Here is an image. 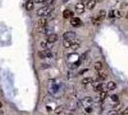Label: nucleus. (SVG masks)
I'll return each mask as SVG.
<instances>
[{"label":"nucleus","instance_id":"nucleus-21","mask_svg":"<svg viewBox=\"0 0 128 115\" xmlns=\"http://www.w3.org/2000/svg\"><path fill=\"white\" fill-rule=\"evenodd\" d=\"M94 90L96 91H103V84L101 83H98L96 84V86H94Z\"/></svg>","mask_w":128,"mask_h":115},{"label":"nucleus","instance_id":"nucleus-8","mask_svg":"<svg viewBox=\"0 0 128 115\" xmlns=\"http://www.w3.org/2000/svg\"><path fill=\"white\" fill-rule=\"evenodd\" d=\"M70 24L73 27H78L81 25V20L78 17H71L70 18Z\"/></svg>","mask_w":128,"mask_h":115},{"label":"nucleus","instance_id":"nucleus-7","mask_svg":"<svg viewBox=\"0 0 128 115\" xmlns=\"http://www.w3.org/2000/svg\"><path fill=\"white\" fill-rule=\"evenodd\" d=\"M81 102H82V104L87 108V107H90V105L92 104V99L90 97H85V98H83V99L81 100Z\"/></svg>","mask_w":128,"mask_h":115},{"label":"nucleus","instance_id":"nucleus-31","mask_svg":"<svg viewBox=\"0 0 128 115\" xmlns=\"http://www.w3.org/2000/svg\"><path fill=\"white\" fill-rule=\"evenodd\" d=\"M122 115H128V108H126V109H124V111L122 113Z\"/></svg>","mask_w":128,"mask_h":115},{"label":"nucleus","instance_id":"nucleus-13","mask_svg":"<svg viewBox=\"0 0 128 115\" xmlns=\"http://www.w3.org/2000/svg\"><path fill=\"white\" fill-rule=\"evenodd\" d=\"M106 78H107L106 73H104V72H98L97 78H96V81H97V82H98V81H103V80H105Z\"/></svg>","mask_w":128,"mask_h":115},{"label":"nucleus","instance_id":"nucleus-35","mask_svg":"<svg viewBox=\"0 0 128 115\" xmlns=\"http://www.w3.org/2000/svg\"><path fill=\"white\" fill-rule=\"evenodd\" d=\"M125 17H126V19H128V13H127V14H126V16H125Z\"/></svg>","mask_w":128,"mask_h":115},{"label":"nucleus","instance_id":"nucleus-1","mask_svg":"<svg viewBox=\"0 0 128 115\" xmlns=\"http://www.w3.org/2000/svg\"><path fill=\"white\" fill-rule=\"evenodd\" d=\"M54 11V7H42L40 10H38L37 12V15L38 16H47L49 14H51V13Z\"/></svg>","mask_w":128,"mask_h":115},{"label":"nucleus","instance_id":"nucleus-2","mask_svg":"<svg viewBox=\"0 0 128 115\" xmlns=\"http://www.w3.org/2000/svg\"><path fill=\"white\" fill-rule=\"evenodd\" d=\"M105 16H106V11H104V10H101V11H99V13L97 14V16L96 17H92V23L94 24V25H98L101 21H103V19L105 18Z\"/></svg>","mask_w":128,"mask_h":115},{"label":"nucleus","instance_id":"nucleus-3","mask_svg":"<svg viewBox=\"0 0 128 115\" xmlns=\"http://www.w3.org/2000/svg\"><path fill=\"white\" fill-rule=\"evenodd\" d=\"M38 56L40 58H50L53 57V53L50 50H42L38 52Z\"/></svg>","mask_w":128,"mask_h":115},{"label":"nucleus","instance_id":"nucleus-5","mask_svg":"<svg viewBox=\"0 0 128 115\" xmlns=\"http://www.w3.org/2000/svg\"><path fill=\"white\" fill-rule=\"evenodd\" d=\"M58 40V35L57 34H51L47 37V42L50 43V44H53L55 43Z\"/></svg>","mask_w":128,"mask_h":115},{"label":"nucleus","instance_id":"nucleus-23","mask_svg":"<svg viewBox=\"0 0 128 115\" xmlns=\"http://www.w3.org/2000/svg\"><path fill=\"white\" fill-rule=\"evenodd\" d=\"M63 44H64V47H66V48H70L72 41H70V40H64Z\"/></svg>","mask_w":128,"mask_h":115},{"label":"nucleus","instance_id":"nucleus-18","mask_svg":"<svg viewBox=\"0 0 128 115\" xmlns=\"http://www.w3.org/2000/svg\"><path fill=\"white\" fill-rule=\"evenodd\" d=\"M79 47H80V43L78 41H73L72 40V44H71V47H70L71 49L72 50H77Z\"/></svg>","mask_w":128,"mask_h":115},{"label":"nucleus","instance_id":"nucleus-37","mask_svg":"<svg viewBox=\"0 0 128 115\" xmlns=\"http://www.w3.org/2000/svg\"><path fill=\"white\" fill-rule=\"evenodd\" d=\"M99 1H102V0H96V2H99Z\"/></svg>","mask_w":128,"mask_h":115},{"label":"nucleus","instance_id":"nucleus-15","mask_svg":"<svg viewBox=\"0 0 128 115\" xmlns=\"http://www.w3.org/2000/svg\"><path fill=\"white\" fill-rule=\"evenodd\" d=\"M64 106H59V107H57V108L55 109L54 112H55V114H61V113L64 111Z\"/></svg>","mask_w":128,"mask_h":115},{"label":"nucleus","instance_id":"nucleus-24","mask_svg":"<svg viewBox=\"0 0 128 115\" xmlns=\"http://www.w3.org/2000/svg\"><path fill=\"white\" fill-rule=\"evenodd\" d=\"M92 83V78H85L82 80V83L83 84H88V83Z\"/></svg>","mask_w":128,"mask_h":115},{"label":"nucleus","instance_id":"nucleus-28","mask_svg":"<svg viewBox=\"0 0 128 115\" xmlns=\"http://www.w3.org/2000/svg\"><path fill=\"white\" fill-rule=\"evenodd\" d=\"M49 67H50V64H47V63L42 64V69H46V68H49Z\"/></svg>","mask_w":128,"mask_h":115},{"label":"nucleus","instance_id":"nucleus-11","mask_svg":"<svg viewBox=\"0 0 128 115\" xmlns=\"http://www.w3.org/2000/svg\"><path fill=\"white\" fill-rule=\"evenodd\" d=\"M63 16L66 19L71 18V17H73V12H71L70 10H64L63 13Z\"/></svg>","mask_w":128,"mask_h":115},{"label":"nucleus","instance_id":"nucleus-16","mask_svg":"<svg viewBox=\"0 0 128 115\" xmlns=\"http://www.w3.org/2000/svg\"><path fill=\"white\" fill-rule=\"evenodd\" d=\"M54 2H55V0H45L42 4L44 5V7H52Z\"/></svg>","mask_w":128,"mask_h":115},{"label":"nucleus","instance_id":"nucleus-4","mask_svg":"<svg viewBox=\"0 0 128 115\" xmlns=\"http://www.w3.org/2000/svg\"><path fill=\"white\" fill-rule=\"evenodd\" d=\"M75 38H76V34L74 32H72V31H68V32H66L64 34V40H70V41H72Z\"/></svg>","mask_w":128,"mask_h":115},{"label":"nucleus","instance_id":"nucleus-33","mask_svg":"<svg viewBox=\"0 0 128 115\" xmlns=\"http://www.w3.org/2000/svg\"><path fill=\"white\" fill-rule=\"evenodd\" d=\"M0 115H4V113H3V111H2V110H0Z\"/></svg>","mask_w":128,"mask_h":115},{"label":"nucleus","instance_id":"nucleus-32","mask_svg":"<svg viewBox=\"0 0 128 115\" xmlns=\"http://www.w3.org/2000/svg\"><path fill=\"white\" fill-rule=\"evenodd\" d=\"M86 71H88V69H84V70H81V71H80V73H79V74H83L84 72H86Z\"/></svg>","mask_w":128,"mask_h":115},{"label":"nucleus","instance_id":"nucleus-9","mask_svg":"<svg viewBox=\"0 0 128 115\" xmlns=\"http://www.w3.org/2000/svg\"><path fill=\"white\" fill-rule=\"evenodd\" d=\"M96 5V0H89L86 4V7L88 10H92Z\"/></svg>","mask_w":128,"mask_h":115},{"label":"nucleus","instance_id":"nucleus-36","mask_svg":"<svg viewBox=\"0 0 128 115\" xmlns=\"http://www.w3.org/2000/svg\"><path fill=\"white\" fill-rule=\"evenodd\" d=\"M63 1H64V2H68V0H63Z\"/></svg>","mask_w":128,"mask_h":115},{"label":"nucleus","instance_id":"nucleus-17","mask_svg":"<svg viewBox=\"0 0 128 115\" xmlns=\"http://www.w3.org/2000/svg\"><path fill=\"white\" fill-rule=\"evenodd\" d=\"M107 87H108L109 90H114V89H116V84L114 82H109V83H107Z\"/></svg>","mask_w":128,"mask_h":115},{"label":"nucleus","instance_id":"nucleus-27","mask_svg":"<svg viewBox=\"0 0 128 115\" xmlns=\"http://www.w3.org/2000/svg\"><path fill=\"white\" fill-rule=\"evenodd\" d=\"M108 16H109V18H113V17H115V11H110Z\"/></svg>","mask_w":128,"mask_h":115},{"label":"nucleus","instance_id":"nucleus-19","mask_svg":"<svg viewBox=\"0 0 128 115\" xmlns=\"http://www.w3.org/2000/svg\"><path fill=\"white\" fill-rule=\"evenodd\" d=\"M46 23H47V20L45 18H42L40 19L38 21V27H46Z\"/></svg>","mask_w":128,"mask_h":115},{"label":"nucleus","instance_id":"nucleus-10","mask_svg":"<svg viewBox=\"0 0 128 115\" xmlns=\"http://www.w3.org/2000/svg\"><path fill=\"white\" fill-rule=\"evenodd\" d=\"M34 0H27V2H26L25 4V8L27 11H32L33 9H34Z\"/></svg>","mask_w":128,"mask_h":115},{"label":"nucleus","instance_id":"nucleus-25","mask_svg":"<svg viewBox=\"0 0 128 115\" xmlns=\"http://www.w3.org/2000/svg\"><path fill=\"white\" fill-rule=\"evenodd\" d=\"M40 45H42V48H44V50H50V49H49V46H48V42H45V41H42Z\"/></svg>","mask_w":128,"mask_h":115},{"label":"nucleus","instance_id":"nucleus-34","mask_svg":"<svg viewBox=\"0 0 128 115\" xmlns=\"http://www.w3.org/2000/svg\"><path fill=\"white\" fill-rule=\"evenodd\" d=\"M2 108V103H1V101H0V109Z\"/></svg>","mask_w":128,"mask_h":115},{"label":"nucleus","instance_id":"nucleus-29","mask_svg":"<svg viewBox=\"0 0 128 115\" xmlns=\"http://www.w3.org/2000/svg\"><path fill=\"white\" fill-rule=\"evenodd\" d=\"M86 111H87L88 113H90V112L92 111V109L90 107H87V108H86Z\"/></svg>","mask_w":128,"mask_h":115},{"label":"nucleus","instance_id":"nucleus-6","mask_svg":"<svg viewBox=\"0 0 128 115\" xmlns=\"http://www.w3.org/2000/svg\"><path fill=\"white\" fill-rule=\"evenodd\" d=\"M84 11H85V6H84V4H82V3L76 4V6H75V12H76V13L81 14V13H84Z\"/></svg>","mask_w":128,"mask_h":115},{"label":"nucleus","instance_id":"nucleus-20","mask_svg":"<svg viewBox=\"0 0 128 115\" xmlns=\"http://www.w3.org/2000/svg\"><path fill=\"white\" fill-rule=\"evenodd\" d=\"M106 98H107V92L106 91H101L100 92V95H99V100L102 102Z\"/></svg>","mask_w":128,"mask_h":115},{"label":"nucleus","instance_id":"nucleus-12","mask_svg":"<svg viewBox=\"0 0 128 115\" xmlns=\"http://www.w3.org/2000/svg\"><path fill=\"white\" fill-rule=\"evenodd\" d=\"M122 109V103H116L115 105L113 106V111H115V112H118L120 109Z\"/></svg>","mask_w":128,"mask_h":115},{"label":"nucleus","instance_id":"nucleus-22","mask_svg":"<svg viewBox=\"0 0 128 115\" xmlns=\"http://www.w3.org/2000/svg\"><path fill=\"white\" fill-rule=\"evenodd\" d=\"M122 16H123V12L122 11H115V17L116 18H122Z\"/></svg>","mask_w":128,"mask_h":115},{"label":"nucleus","instance_id":"nucleus-26","mask_svg":"<svg viewBox=\"0 0 128 115\" xmlns=\"http://www.w3.org/2000/svg\"><path fill=\"white\" fill-rule=\"evenodd\" d=\"M111 99H112V101H114V102H118V95H112L111 96Z\"/></svg>","mask_w":128,"mask_h":115},{"label":"nucleus","instance_id":"nucleus-30","mask_svg":"<svg viewBox=\"0 0 128 115\" xmlns=\"http://www.w3.org/2000/svg\"><path fill=\"white\" fill-rule=\"evenodd\" d=\"M45 0H34V2L35 3H38V4H40V3H44Z\"/></svg>","mask_w":128,"mask_h":115},{"label":"nucleus","instance_id":"nucleus-14","mask_svg":"<svg viewBox=\"0 0 128 115\" xmlns=\"http://www.w3.org/2000/svg\"><path fill=\"white\" fill-rule=\"evenodd\" d=\"M102 68H103L102 62H100V61H96V63H94V69H96V71L100 72V71L102 70Z\"/></svg>","mask_w":128,"mask_h":115}]
</instances>
